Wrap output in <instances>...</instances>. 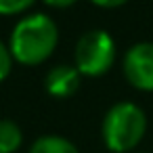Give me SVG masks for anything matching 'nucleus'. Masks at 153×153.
Wrapping results in <instances>:
<instances>
[{
    "label": "nucleus",
    "instance_id": "obj_1",
    "mask_svg": "<svg viewBox=\"0 0 153 153\" xmlns=\"http://www.w3.org/2000/svg\"><path fill=\"white\" fill-rule=\"evenodd\" d=\"M59 30L57 23L42 13L27 15L17 21L11 32V55L21 65H40L57 48Z\"/></svg>",
    "mask_w": 153,
    "mask_h": 153
},
{
    "label": "nucleus",
    "instance_id": "obj_2",
    "mask_svg": "<svg viewBox=\"0 0 153 153\" xmlns=\"http://www.w3.org/2000/svg\"><path fill=\"white\" fill-rule=\"evenodd\" d=\"M145 130H147L145 111L130 101H122L107 111L101 134L109 151L126 153L140 143V138L145 136Z\"/></svg>",
    "mask_w": 153,
    "mask_h": 153
},
{
    "label": "nucleus",
    "instance_id": "obj_3",
    "mask_svg": "<svg viewBox=\"0 0 153 153\" xmlns=\"http://www.w3.org/2000/svg\"><path fill=\"white\" fill-rule=\"evenodd\" d=\"M76 69L84 76L97 78L111 69L115 61V40L105 30H90L80 36L76 44Z\"/></svg>",
    "mask_w": 153,
    "mask_h": 153
},
{
    "label": "nucleus",
    "instance_id": "obj_4",
    "mask_svg": "<svg viewBox=\"0 0 153 153\" xmlns=\"http://www.w3.org/2000/svg\"><path fill=\"white\" fill-rule=\"evenodd\" d=\"M124 76L138 90H153V42H138L124 57Z\"/></svg>",
    "mask_w": 153,
    "mask_h": 153
},
{
    "label": "nucleus",
    "instance_id": "obj_5",
    "mask_svg": "<svg viewBox=\"0 0 153 153\" xmlns=\"http://www.w3.org/2000/svg\"><path fill=\"white\" fill-rule=\"evenodd\" d=\"M78 86H80V71L71 65H55L46 74V90L57 99L71 97L78 90Z\"/></svg>",
    "mask_w": 153,
    "mask_h": 153
},
{
    "label": "nucleus",
    "instance_id": "obj_6",
    "mask_svg": "<svg viewBox=\"0 0 153 153\" xmlns=\"http://www.w3.org/2000/svg\"><path fill=\"white\" fill-rule=\"evenodd\" d=\"M30 153H80V151L71 140L57 134H46V136H40L32 145Z\"/></svg>",
    "mask_w": 153,
    "mask_h": 153
},
{
    "label": "nucleus",
    "instance_id": "obj_7",
    "mask_svg": "<svg viewBox=\"0 0 153 153\" xmlns=\"http://www.w3.org/2000/svg\"><path fill=\"white\" fill-rule=\"evenodd\" d=\"M23 143L21 128L11 120H0V153H15Z\"/></svg>",
    "mask_w": 153,
    "mask_h": 153
},
{
    "label": "nucleus",
    "instance_id": "obj_8",
    "mask_svg": "<svg viewBox=\"0 0 153 153\" xmlns=\"http://www.w3.org/2000/svg\"><path fill=\"white\" fill-rule=\"evenodd\" d=\"M36 0H0V15H19L25 13Z\"/></svg>",
    "mask_w": 153,
    "mask_h": 153
},
{
    "label": "nucleus",
    "instance_id": "obj_9",
    "mask_svg": "<svg viewBox=\"0 0 153 153\" xmlns=\"http://www.w3.org/2000/svg\"><path fill=\"white\" fill-rule=\"evenodd\" d=\"M13 55H11V48L0 40V82H4L13 69Z\"/></svg>",
    "mask_w": 153,
    "mask_h": 153
},
{
    "label": "nucleus",
    "instance_id": "obj_10",
    "mask_svg": "<svg viewBox=\"0 0 153 153\" xmlns=\"http://www.w3.org/2000/svg\"><path fill=\"white\" fill-rule=\"evenodd\" d=\"M90 2L97 4V7H103V9H115V7L126 4L128 0H90Z\"/></svg>",
    "mask_w": 153,
    "mask_h": 153
},
{
    "label": "nucleus",
    "instance_id": "obj_11",
    "mask_svg": "<svg viewBox=\"0 0 153 153\" xmlns=\"http://www.w3.org/2000/svg\"><path fill=\"white\" fill-rule=\"evenodd\" d=\"M44 2L55 9H65V7H71L74 2H78V0H44Z\"/></svg>",
    "mask_w": 153,
    "mask_h": 153
}]
</instances>
